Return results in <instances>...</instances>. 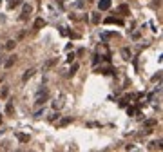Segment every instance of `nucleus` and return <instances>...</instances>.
<instances>
[{"instance_id":"423d86ee","label":"nucleus","mask_w":163,"mask_h":152,"mask_svg":"<svg viewBox=\"0 0 163 152\" xmlns=\"http://www.w3.org/2000/svg\"><path fill=\"white\" fill-rule=\"evenodd\" d=\"M15 136L18 138V141H20V143H27V141H29V136H27V134H22V132H15Z\"/></svg>"},{"instance_id":"5701e85b","label":"nucleus","mask_w":163,"mask_h":152,"mask_svg":"<svg viewBox=\"0 0 163 152\" xmlns=\"http://www.w3.org/2000/svg\"><path fill=\"white\" fill-rule=\"evenodd\" d=\"M7 93H9V91H7V87H4V89H2V98H6Z\"/></svg>"},{"instance_id":"6ab92c4d","label":"nucleus","mask_w":163,"mask_h":152,"mask_svg":"<svg viewBox=\"0 0 163 152\" xmlns=\"http://www.w3.org/2000/svg\"><path fill=\"white\" fill-rule=\"evenodd\" d=\"M73 121V118H65V120H62V125H67V123H71Z\"/></svg>"},{"instance_id":"aec40b11","label":"nucleus","mask_w":163,"mask_h":152,"mask_svg":"<svg viewBox=\"0 0 163 152\" xmlns=\"http://www.w3.org/2000/svg\"><path fill=\"white\" fill-rule=\"evenodd\" d=\"M73 60H74V55H73V53H69V55H67V62H69V63H71V62H73Z\"/></svg>"},{"instance_id":"a211bd4d","label":"nucleus","mask_w":163,"mask_h":152,"mask_svg":"<svg viewBox=\"0 0 163 152\" xmlns=\"http://www.w3.org/2000/svg\"><path fill=\"white\" fill-rule=\"evenodd\" d=\"M158 80H161V73H158V74L152 76V82H158Z\"/></svg>"},{"instance_id":"b1692460","label":"nucleus","mask_w":163,"mask_h":152,"mask_svg":"<svg viewBox=\"0 0 163 152\" xmlns=\"http://www.w3.org/2000/svg\"><path fill=\"white\" fill-rule=\"evenodd\" d=\"M0 125H2V116H0Z\"/></svg>"},{"instance_id":"dca6fc26","label":"nucleus","mask_w":163,"mask_h":152,"mask_svg":"<svg viewBox=\"0 0 163 152\" xmlns=\"http://www.w3.org/2000/svg\"><path fill=\"white\" fill-rule=\"evenodd\" d=\"M93 22H94V24H98V22H100V17H98V13H93Z\"/></svg>"},{"instance_id":"f8f14e48","label":"nucleus","mask_w":163,"mask_h":152,"mask_svg":"<svg viewBox=\"0 0 163 152\" xmlns=\"http://www.w3.org/2000/svg\"><path fill=\"white\" fill-rule=\"evenodd\" d=\"M15 45H17V42H15V40H7V42H6V49H7V51L15 49Z\"/></svg>"},{"instance_id":"39448f33","label":"nucleus","mask_w":163,"mask_h":152,"mask_svg":"<svg viewBox=\"0 0 163 152\" xmlns=\"http://www.w3.org/2000/svg\"><path fill=\"white\" fill-rule=\"evenodd\" d=\"M116 11H118L120 15H129V13H131L129 6H125V4H122V6H118V7H116Z\"/></svg>"},{"instance_id":"1a4fd4ad","label":"nucleus","mask_w":163,"mask_h":152,"mask_svg":"<svg viewBox=\"0 0 163 152\" xmlns=\"http://www.w3.org/2000/svg\"><path fill=\"white\" fill-rule=\"evenodd\" d=\"M105 24H118V25H122L123 20L120 18H112V17H109V18H105Z\"/></svg>"},{"instance_id":"9d476101","label":"nucleus","mask_w":163,"mask_h":152,"mask_svg":"<svg viewBox=\"0 0 163 152\" xmlns=\"http://www.w3.org/2000/svg\"><path fill=\"white\" fill-rule=\"evenodd\" d=\"M56 62H58V58H53V60L45 62V63H44V69H45V71H47V69H51V67H53V65H55Z\"/></svg>"},{"instance_id":"9b49d317","label":"nucleus","mask_w":163,"mask_h":152,"mask_svg":"<svg viewBox=\"0 0 163 152\" xmlns=\"http://www.w3.org/2000/svg\"><path fill=\"white\" fill-rule=\"evenodd\" d=\"M63 100H65V96L62 94L60 98H58V101H55L53 105H55V109H62V105H63Z\"/></svg>"},{"instance_id":"6e6552de","label":"nucleus","mask_w":163,"mask_h":152,"mask_svg":"<svg viewBox=\"0 0 163 152\" xmlns=\"http://www.w3.org/2000/svg\"><path fill=\"white\" fill-rule=\"evenodd\" d=\"M42 27H45V20L44 18H36L35 20V29H42Z\"/></svg>"},{"instance_id":"20e7f679","label":"nucleus","mask_w":163,"mask_h":152,"mask_svg":"<svg viewBox=\"0 0 163 152\" xmlns=\"http://www.w3.org/2000/svg\"><path fill=\"white\" fill-rule=\"evenodd\" d=\"M15 62H17V56L13 55V56H9L6 62H4V67H6V69H9V67H13V65H15Z\"/></svg>"},{"instance_id":"412c9836","label":"nucleus","mask_w":163,"mask_h":152,"mask_svg":"<svg viewBox=\"0 0 163 152\" xmlns=\"http://www.w3.org/2000/svg\"><path fill=\"white\" fill-rule=\"evenodd\" d=\"M134 112H136V109H134V107H129V109H127V114H131V116H132Z\"/></svg>"},{"instance_id":"f3484780","label":"nucleus","mask_w":163,"mask_h":152,"mask_svg":"<svg viewBox=\"0 0 163 152\" xmlns=\"http://www.w3.org/2000/svg\"><path fill=\"white\" fill-rule=\"evenodd\" d=\"M20 2H22V0H11V4H9V6H11V7H17Z\"/></svg>"},{"instance_id":"7ed1b4c3","label":"nucleus","mask_w":163,"mask_h":152,"mask_svg":"<svg viewBox=\"0 0 163 152\" xmlns=\"http://www.w3.org/2000/svg\"><path fill=\"white\" fill-rule=\"evenodd\" d=\"M111 4H112L111 0H100L98 2V9L100 11H107V9H111Z\"/></svg>"},{"instance_id":"f03ea898","label":"nucleus","mask_w":163,"mask_h":152,"mask_svg":"<svg viewBox=\"0 0 163 152\" xmlns=\"http://www.w3.org/2000/svg\"><path fill=\"white\" fill-rule=\"evenodd\" d=\"M31 13H33V6H29V4H24V7H22V15H20V20H27Z\"/></svg>"},{"instance_id":"f257e3e1","label":"nucleus","mask_w":163,"mask_h":152,"mask_svg":"<svg viewBox=\"0 0 163 152\" xmlns=\"http://www.w3.org/2000/svg\"><path fill=\"white\" fill-rule=\"evenodd\" d=\"M47 98H49V91H47V87H44L36 96V105H44L47 101Z\"/></svg>"},{"instance_id":"4be33fe9","label":"nucleus","mask_w":163,"mask_h":152,"mask_svg":"<svg viewBox=\"0 0 163 152\" xmlns=\"http://www.w3.org/2000/svg\"><path fill=\"white\" fill-rule=\"evenodd\" d=\"M6 111H7V114H11V112H13V105H11V103H7V109H6Z\"/></svg>"},{"instance_id":"4468645a","label":"nucleus","mask_w":163,"mask_h":152,"mask_svg":"<svg viewBox=\"0 0 163 152\" xmlns=\"http://www.w3.org/2000/svg\"><path fill=\"white\" fill-rule=\"evenodd\" d=\"M78 67H80L78 63H73V67H71V73H69V74L73 76V74H74V73H76V71H78Z\"/></svg>"},{"instance_id":"0eeeda50","label":"nucleus","mask_w":163,"mask_h":152,"mask_svg":"<svg viewBox=\"0 0 163 152\" xmlns=\"http://www.w3.org/2000/svg\"><path fill=\"white\" fill-rule=\"evenodd\" d=\"M35 73H36V71H35V69H27V71H25V73H24V76H22V80H24V82H27V80H29V78H31V76L35 74Z\"/></svg>"},{"instance_id":"ddd939ff","label":"nucleus","mask_w":163,"mask_h":152,"mask_svg":"<svg viewBox=\"0 0 163 152\" xmlns=\"http://www.w3.org/2000/svg\"><path fill=\"white\" fill-rule=\"evenodd\" d=\"M122 56H123V60H129L131 58V51L125 47V49H122Z\"/></svg>"},{"instance_id":"2eb2a0df","label":"nucleus","mask_w":163,"mask_h":152,"mask_svg":"<svg viewBox=\"0 0 163 152\" xmlns=\"http://www.w3.org/2000/svg\"><path fill=\"white\" fill-rule=\"evenodd\" d=\"M58 118H60V114H58V111H56V112H55L53 116H51V118H49V121H55V120H58Z\"/></svg>"}]
</instances>
